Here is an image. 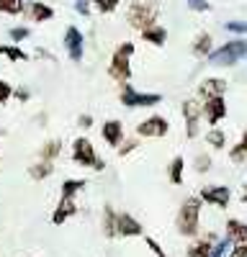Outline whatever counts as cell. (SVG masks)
Listing matches in <instances>:
<instances>
[{"label": "cell", "instance_id": "15", "mask_svg": "<svg viewBox=\"0 0 247 257\" xmlns=\"http://www.w3.org/2000/svg\"><path fill=\"white\" fill-rule=\"evenodd\" d=\"M77 211H80V208H77L75 198H62V196H59V203H57V206H54V211H52V224H54V226L67 224Z\"/></svg>", "mask_w": 247, "mask_h": 257}, {"label": "cell", "instance_id": "23", "mask_svg": "<svg viewBox=\"0 0 247 257\" xmlns=\"http://www.w3.org/2000/svg\"><path fill=\"white\" fill-rule=\"evenodd\" d=\"M85 185H88V180H85V178H67L65 183L59 185V196H62V198H75L77 193H80L82 188H85Z\"/></svg>", "mask_w": 247, "mask_h": 257}, {"label": "cell", "instance_id": "19", "mask_svg": "<svg viewBox=\"0 0 247 257\" xmlns=\"http://www.w3.org/2000/svg\"><path fill=\"white\" fill-rule=\"evenodd\" d=\"M224 231H226L224 237L232 244H244L247 242V221H242V219H226Z\"/></svg>", "mask_w": 247, "mask_h": 257}, {"label": "cell", "instance_id": "3", "mask_svg": "<svg viewBox=\"0 0 247 257\" xmlns=\"http://www.w3.org/2000/svg\"><path fill=\"white\" fill-rule=\"evenodd\" d=\"M137 47L134 41H121V44L113 49L111 62H108V75L111 80H116L118 85H127L132 80V57H134Z\"/></svg>", "mask_w": 247, "mask_h": 257}, {"label": "cell", "instance_id": "25", "mask_svg": "<svg viewBox=\"0 0 247 257\" xmlns=\"http://www.w3.org/2000/svg\"><path fill=\"white\" fill-rule=\"evenodd\" d=\"M52 173H54V162L39 160V162L29 165V178H31V180H47Z\"/></svg>", "mask_w": 247, "mask_h": 257}, {"label": "cell", "instance_id": "8", "mask_svg": "<svg viewBox=\"0 0 247 257\" xmlns=\"http://www.w3.org/2000/svg\"><path fill=\"white\" fill-rule=\"evenodd\" d=\"M134 134L139 139H162V137L170 134V121L165 116H160V113H152V116H147L144 121L137 123Z\"/></svg>", "mask_w": 247, "mask_h": 257}, {"label": "cell", "instance_id": "33", "mask_svg": "<svg viewBox=\"0 0 247 257\" xmlns=\"http://www.w3.org/2000/svg\"><path fill=\"white\" fill-rule=\"evenodd\" d=\"M8 36H11L13 44H18V41L29 39V36H31V31H29V26H13V29L8 31Z\"/></svg>", "mask_w": 247, "mask_h": 257}, {"label": "cell", "instance_id": "44", "mask_svg": "<svg viewBox=\"0 0 247 257\" xmlns=\"http://www.w3.org/2000/svg\"><path fill=\"white\" fill-rule=\"evenodd\" d=\"M0 137H3V132H0Z\"/></svg>", "mask_w": 247, "mask_h": 257}, {"label": "cell", "instance_id": "12", "mask_svg": "<svg viewBox=\"0 0 247 257\" xmlns=\"http://www.w3.org/2000/svg\"><path fill=\"white\" fill-rule=\"evenodd\" d=\"M65 52L72 62H82V57H85V36H82V31L77 26H67L65 29Z\"/></svg>", "mask_w": 247, "mask_h": 257}, {"label": "cell", "instance_id": "20", "mask_svg": "<svg viewBox=\"0 0 247 257\" xmlns=\"http://www.w3.org/2000/svg\"><path fill=\"white\" fill-rule=\"evenodd\" d=\"M193 54L196 57H201V59H209L211 57V52H214V36L209 34V31H201L196 39H193Z\"/></svg>", "mask_w": 247, "mask_h": 257}, {"label": "cell", "instance_id": "7", "mask_svg": "<svg viewBox=\"0 0 247 257\" xmlns=\"http://www.w3.org/2000/svg\"><path fill=\"white\" fill-rule=\"evenodd\" d=\"M180 113H183V121H185V139H196L201 134L203 103L198 98H185L180 103Z\"/></svg>", "mask_w": 247, "mask_h": 257}, {"label": "cell", "instance_id": "6", "mask_svg": "<svg viewBox=\"0 0 247 257\" xmlns=\"http://www.w3.org/2000/svg\"><path fill=\"white\" fill-rule=\"evenodd\" d=\"M118 100H121L124 108L137 111V108H152V105H160V103H162V95H160V93H142V90L132 88V85L127 82V85H121Z\"/></svg>", "mask_w": 247, "mask_h": 257}, {"label": "cell", "instance_id": "22", "mask_svg": "<svg viewBox=\"0 0 247 257\" xmlns=\"http://www.w3.org/2000/svg\"><path fill=\"white\" fill-rule=\"evenodd\" d=\"M59 155H62V139H47L39 149V160L44 162H54Z\"/></svg>", "mask_w": 247, "mask_h": 257}, {"label": "cell", "instance_id": "14", "mask_svg": "<svg viewBox=\"0 0 247 257\" xmlns=\"http://www.w3.org/2000/svg\"><path fill=\"white\" fill-rule=\"evenodd\" d=\"M118 237L124 239H134V237H144V226L127 211H118Z\"/></svg>", "mask_w": 247, "mask_h": 257}, {"label": "cell", "instance_id": "4", "mask_svg": "<svg viewBox=\"0 0 247 257\" xmlns=\"http://www.w3.org/2000/svg\"><path fill=\"white\" fill-rule=\"evenodd\" d=\"M242 59H247V39L234 36L232 41H224L221 47H216L209 57V64L214 67H234Z\"/></svg>", "mask_w": 247, "mask_h": 257}, {"label": "cell", "instance_id": "39", "mask_svg": "<svg viewBox=\"0 0 247 257\" xmlns=\"http://www.w3.org/2000/svg\"><path fill=\"white\" fill-rule=\"evenodd\" d=\"M90 8H93L90 0H75V11H77L80 16H90Z\"/></svg>", "mask_w": 247, "mask_h": 257}, {"label": "cell", "instance_id": "13", "mask_svg": "<svg viewBox=\"0 0 247 257\" xmlns=\"http://www.w3.org/2000/svg\"><path fill=\"white\" fill-rule=\"evenodd\" d=\"M100 137L111 149H118L124 142H127V128H124V123L118 118H108L100 126Z\"/></svg>", "mask_w": 247, "mask_h": 257}, {"label": "cell", "instance_id": "1", "mask_svg": "<svg viewBox=\"0 0 247 257\" xmlns=\"http://www.w3.org/2000/svg\"><path fill=\"white\" fill-rule=\"evenodd\" d=\"M201 208H203V201L198 196H188L180 203V208L175 213V229L180 237L196 239L201 234Z\"/></svg>", "mask_w": 247, "mask_h": 257}, {"label": "cell", "instance_id": "42", "mask_svg": "<svg viewBox=\"0 0 247 257\" xmlns=\"http://www.w3.org/2000/svg\"><path fill=\"white\" fill-rule=\"evenodd\" d=\"M13 98H16L18 103H26V100L31 98V93H29L26 88H18V90H13Z\"/></svg>", "mask_w": 247, "mask_h": 257}, {"label": "cell", "instance_id": "34", "mask_svg": "<svg viewBox=\"0 0 247 257\" xmlns=\"http://www.w3.org/2000/svg\"><path fill=\"white\" fill-rule=\"evenodd\" d=\"M137 147H139V137H132V139L124 142V144L116 149V152H118V157H127V155H132V152H134Z\"/></svg>", "mask_w": 247, "mask_h": 257}, {"label": "cell", "instance_id": "29", "mask_svg": "<svg viewBox=\"0 0 247 257\" xmlns=\"http://www.w3.org/2000/svg\"><path fill=\"white\" fill-rule=\"evenodd\" d=\"M0 13L21 16V13H26V3H24V0H0Z\"/></svg>", "mask_w": 247, "mask_h": 257}, {"label": "cell", "instance_id": "38", "mask_svg": "<svg viewBox=\"0 0 247 257\" xmlns=\"http://www.w3.org/2000/svg\"><path fill=\"white\" fill-rule=\"evenodd\" d=\"M188 8L191 11H198V13H206V11L211 8V3H209V0H188Z\"/></svg>", "mask_w": 247, "mask_h": 257}, {"label": "cell", "instance_id": "18", "mask_svg": "<svg viewBox=\"0 0 247 257\" xmlns=\"http://www.w3.org/2000/svg\"><path fill=\"white\" fill-rule=\"evenodd\" d=\"M26 16H29V21H34V24H44V21L54 18V8L49 3H41V0H29Z\"/></svg>", "mask_w": 247, "mask_h": 257}, {"label": "cell", "instance_id": "36", "mask_svg": "<svg viewBox=\"0 0 247 257\" xmlns=\"http://www.w3.org/2000/svg\"><path fill=\"white\" fill-rule=\"evenodd\" d=\"M11 98H13V85H11V82H6L3 77H0V105L8 103Z\"/></svg>", "mask_w": 247, "mask_h": 257}, {"label": "cell", "instance_id": "10", "mask_svg": "<svg viewBox=\"0 0 247 257\" xmlns=\"http://www.w3.org/2000/svg\"><path fill=\"white\" fill-rule=\"evenodd\" d=\"M219 239L221 237L216 231H201L198 237L191 239V244L185 247V257H211V252H214Z\"/></svg>", "mask_w": 247, "mask_h": 257}, {"label": "cell", "instance_id": "27", "mask_svg": "<svg viewBox=\"0 0 247 257\" xmlns=\"http://www.w3.org/2000/svg\"><path fill=\"white\" fill-rule=\"evenodd\" d=\"M0 54H3L6 59H11V62H26L29 59V54L18 44H0Z\"/></svg>", "mask_w": 247, "mask_h": 257}, {"label": "cell", "instance_id": "43", "mask_svg": "<svg viewBox=\"0 0 247 257\" xmlns=\"http://www.w3.org/2000/svg\"><path fill=\"white\" fill-rule=\"evenodd\" d=\"M239 201H242V203H247V185H244V188H242V193H239Z\"/></svg>", "mask_w": 247, "mask_h": 257}, {"label": "cell", "instance_id": "32", "mask_svg": "<svg viewBox=\"0 0 247 257\" xmlns=\"http://www.w3.org/2000/svg\"><path fill=\"white\" fill-rule=\"evenodd\" d=\"M224 29L234 36H247V21H226Z\"/></svg>", "mask_w": 247, "mask_h": 257}, {"label": "cell", "instance_id": "24", "mask_svg": "<svg viewBox=\"0 0 247 257\" xmlns=\"http://www.w3.org/2000/svg\"><path fill=\"white\" fill-rule=\"evenodd\" d=\"M183 173H185V157L175 155L168 165V180L173 185H183Z\"/></svg>", "mask_w": 247, "mask_h": 257}, {"label": "cell", "instance_id": "41", "mask_svg": "<svg viewBox=\"0 0 247 257\" xmlns=\"http://www.w3.org/2000/svg\"><path fill=\"white\" fill-rule=\"evenodd\" d=\"M93 123H95V121H93L90 113H82V116L77 118V126H80V128H93Z\"/></svg>", "mask_w": 247, "mask_h": 257}, {"label": "cell", "instance_id": "45", "mask_svg": "<svg viewBox=\"0 0 247 257\" xmlns=\"http://www.w3.org/2000/svg\"><path fill=\"white\" fill-rule=\"evenodd\" d=\"M0 162H3V157H0Z\"/></svg>", "mask_w": 247, "mask_h": 257}, {"label": "cell", "instance_id": "28", "mask_svg": "<svg viewBox=\"0 0 247 257\" xmlns=\"http://www.w3.org/2000/svg\"><path fill=\"white\" fill-rule=\"evenodd\" d=\"M206 144L209 147H214V149H224L226 147V134H224V128H209L206 132Z\"/></svg>", "mask_w": 247, "mask_h": 257}, {"label": "cell", "instance_id": "5", "mask_svg": "<svg viewBox=\"0 0 247 257\" xmlns=\"http://www.w3.org/2000/svg\"><path fill=\"white\" fill-rule=\"evenodd\" d=\"M72 162L80 165V167L95 170V173H103V170H106V160L98 157L95 144H93L88 137H77V139H72Z\"/></svg>", "mask_w": 247, "mask_h": 257}, {"label": "cell", "instance_id": "30", "mask_svg": "<svg viewBox=\"0 0 247 257\" xmlns=\"http://www.w3.org/2000/svg\"><path fill=\"white\" fill-rule=\"evenodd\" d=\"M193 167H196V173H198V175H206V173H209V170L214 167L211 155H209V152H201V155H196V157H193Z\"/></svg>", "mask_w": 247, "mask_h": 257}, {"label": "cell", "instance_id": "21", "mask_svg": "<svg viewBox=\"0 0 247 257\" xmlns=\"http://www.w3.org/2000/svg\"><path fill=\"white\" fill-rule=\"evenodd\" d=\"M142 41H147V44H152V47H165V41H168V29L157 24L147 31H142Z\"/></svg>", "mask_w": 247, "mask_h": 257}, {"label": "cell", "instance_id": "9", "mask_svg": "<svg viewBox=\"0 0 247 257\" xmlns=\"http://www.w3.org/2000/svg\"><path fill=\"white\" fill-rule=\"evenodd\" d=\"M198 198L203 201V206H214L226 211L232 203V188L229 185H203L198 190Z\"/></svg>", "mask_w": 247, "mask_h": 257}, {"label": "cell", "instance_id": "31", "mask_svg": "<svg viewBox=\"0 0 247 257\" xmlns=\"http://www.w3.org/2000/svg\"><path fill=\"white\" fill-rule=\"evenodd\" d=\"M90 3H93V8H95L98 13H113V11L118 8L121 0H90Z\"/></svg>", "mask_w": 247, "mask_h": 257}, {"label": "cell", "instance_id": "37", "mask_svg": "<svg viewBox=\"0 0 247 257\" xmlns=\"http://www.w3.org/2000/svg\"><path fill=\"white\" fill-rule=\"evenodd\" d=\"M144 242H147V249H150L155 257H168V252H165V249L160 247V242H157V239H152V237H144Z\"/></svg>", "mask_w": 247, "mask_h": 257}, {"label": "cell", "instance_id": "40", "mask_svg": "<svg viewBox=\"0 0 247 257\" xmlns=\"http://www.w3.org/2000/svg\"><path fill=\"white\" fill-rule=\"evenodd\" d=\"M226 257H247V242L244 244H232V249H229Z\"/></svg>", "mask_w": 247, "mask_h": 257}, {"label": "cell", "instance_id": "2", "mask_svg": "<svg viewBox=\"0 0 247 257\" xmlns=\"http://www.w3.org/2000/svg\"><path fill=\"white\" fill-rule=\"evenodd\" d=\"M157 18H160L157 0H132L127 6V24L132 29H137L139 34L157 26Z\"/></svg>", "mask_w": 247, "mask_h": 257}, {"label": "cell", "instance_id": "35", "mask_svg": "<svg viewBox=\"0 0 247 257\" xmlns=\"http://www.w3.org/2000/svg\"><path fill=\"white\" fill-rule=\"evenodd\" d=\"M229 249H232V242L226 239V237H221V239L216 242V247H214L211 257H226V254H229Z\"/></svg>", "mask_w": 247, "mask_h": 257}, {"label": "cell", "instance_id": "17", "mask_svg": "<svg viewBox=\"0 0 247 257\" xmlns=\"http://www.w3.org/2000/svg\"><path fill=\"white\" fill-rule=\"evenodd\" d=\"M100 229H103V237H106V239H116V237H118V211H116L111 203L103 206Z\"/></svg>", "mask_w": 247, "mask_h": 257}, {"label": "cell", "instance_id": "16", "mask_svg": "<svg viewBox=\"0 0 247 257\" xmlns=\"http://www.w3.org/2000/svg\"><path fill=\"white\" fill-rule=\"evenodd\" d=\"M226 93V80L224 77H206L198 85V100H209V98H219Z\"/></svg>", "mask_w": 247, "mask_h": 257}, {"label": "cell", "instance_id": "11", "mask_svg": "<svg viewBox=\"0 0 247 257\" xmlns=\"http://www.w3.org/2000/svg\"><path fill=\"white\" fill-rule=\"evenodd\" d=\"M201 103H203V121L209 123V128H216L226 116H229V108H226L224 95L209 98V100H201Z\"/></svg>", "mask_w": 247, "mask_h": 257}, {"label": "cell", "instance_id": "26", "mask_svg": "<svg viewBox=\"0 0 247 257\" xmlns=\"http://www.w3.org/2000/svg\"><path fill=\"white\" fill-rule=\"evenodd\" d=\"M229 160H232L234 165H242V162H247V128L242 132V137L234 142V147L229 149Z\"/></svg>", "mask_w": 247, "mask_h": 257}]
</instances>
